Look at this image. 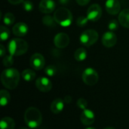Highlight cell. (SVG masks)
Segmentation results:
<instances>
[{"label": "cell", "instance_id": "6da1fadb", "mask_svg": "<svg viewBox=\"0 0 129 129\" xmlns=\"http://www.w3.org/2000/svg\"><path fill=\"white\" fill-rule=\"evenodd\" d=\"M20 78L19 71L13 68H8L1 74V81L3 86L9 90H14L18 86Z\"/></svg>", "mask_w": 129, "mask_h": 129}, {"label": "cell", "instance_id": "7a4b0ae2", "mask_svg": "<svg viewBox=\"0 0 129 129\" xmlns=\"http://www.w3.org/2000/svg\"><path fill=\"white\" fill-rule=\"evenodd\" d=\"M24 122L30 128L39 127L42 122V116L41 112L36 107H29L24 113Z\"/></svg>", "mask_w": 129, "mask_h": 129}, {"label": "cell", "instance_id": "3957f363", "mask_svg": "<svg viewBox=\"0 0 129 129\" xmlns=\"http://www.w3.org/2000/svg\"><path fill=\"white\" fill-rule=\"evenodd\" d=\"M8 52L13 56H20L25 54L28 49V43L23 39H12L8 45Z\"/></svg>", "mask_w": 129, "mask_h": 129}, {"label": "cell", "instance_id": "277c9868", "mask_svg": "<svg viewBox=\"0 0 129 129\" xmlns=\"http://www.w3.org/2000/svg\"><path fill=\"white\" fill-rule=\"evenodd\" d=\"M54 17L57 24L63 27L70 26L73 22V14L71 11L64 7L57 8L54 13Z\"/></svg>", "mask_w": 129, "mask_h": 129}, {"label": "cell", "instance_id": "5b68a950", "mask_svg": "<svg viewBox=\"0 0 129 129\" xmlns=\"http://www.w3.org/2000/svg\"><path fill=\"white\" fill-rule=\"evenodd\" d=\"M98 33L96 30L89 29L85 30L80 36V43L85 46H91L94 45L98 40Z\"/></svg>", "mask_w": 129, "mask_h": 129}, {"label": "cell", "instance_id": "8992f818", "mask_svg": "<svg viewBox=\"0 0 129 129\" xmlns=\"http://www.w3.org/2000/svg\"><path fill=\"white\" fill-rule=\"evenodd\" d=\"M82 78L83 82L88 86H94L95 85L99 79V76L98 72L92 68H87L84 70Z\"/></svg>", "mask_w": 129, "mask_h": 129}, {"label": "cell", "instance_id": "52a82bcc", "mask_svg": "<svg viewBox=\"0 0 129 129\" xmlns=\"http://www.w3.org/2000/svg\"><path fill=\"white\" fill-rule=\"evenodd\" d=\"M29 65L31 68L34 70H42L45 65V60L44 56L40 53L33 54L29 59Z\"/></svg>", "mask_w": 129, "mask_h": 129}, {"label": "cell", "instance_id": "ba28073f", "mask_svg": "<svg viewBox=\"0 0 129 129\" xmlns=\"http://www.w3.org/2000/svg\"><path fill=\"white\" fill-rule=\"evenodd\" d=\"M102 15V8L98 4L91 5L87 11V17L91 21H98Z\"/></svg>", "mask_w": 129, "mask_h": 129}, {"label": "cell", "instance_id": "9c48e42d", "mask_svg": "<svg viewBox=\"0 0 129 129\" xmlns=\"http://www.w3.org/2000/svg\"><path fill=\"white\" fill-rule=\"evenodd\" d=\"M36 87L39 91L43 93H47L51 90L52 83L48 78L40 77L38 78L36 81Z\"/></svg>", "mask_w": 129, "mask_h": 129}, {"label": "cell", "instance_id": "30bf717a", "mask_svg": "<svg viewBox=\"0 0 129 129\" xmlns=\"http://www.w3.org/2000/svg\"><path fill=\"white\" fill-rule=\"evenodd\" d=\"M54 43L59 49L66 48L70 43V37L65 33H59L54 38Z\"/></svg>", "mask_w": 129, "mask_h": 129}, {"label": "cell", "instance_id": "8fae6325", "mask_svg": "<svg viewBox=\"0 0 129 129\" xmlns=\"http://www.w3.org/2000/svg\"><path fill=\"white\" fill-rule=\"evenodd\" d=\"M117 42V36L113 31H107L102 36V43L105 47L110 48L114 46Z\"/></svg>", "mask_w": 129, "mask_h": 129}, {"label": "cell", "instance_id": "7c38bea8", "mask_svg": "<svg viewBox=\"0 0 129 129\" xmlns=\"http://www.w3.org/2000/svg\"><path fill=\"white\" fill-rule=\"evenodd\" d=\"M105 8L107 13L112 15H116L120 13L121 4L119 0H107Z\"/></svg>", "mask_w": 129, "mask_h": 129}, {"label": "cell", "instance_id": "4fadbf2b", "mask_svg": "<svg viewBox=\"0 0 129 129\" xmlns=\"http://www.w3.org/2000/svg\"><path fill=\"white\" fill-rule=\"evenodd\" d=\"M80 120L82 123L85 125H92L94 121H95V116L94 113L91 110L85 109L82 111L81 116H80Z\"/></svg>", "mask_w": 129, "mask_h": 129}, {"label": "cell", "instance_id": "5bb4252c", "mask_svg": "<svg viewBox=\"0 0 129 129\" xmlns=\"http://www.w3.org/2000/svg\"><path fill=\"white\" fill-rule=\"evenodd\" d=\"M39 8L43 14H50L55 9V2L54 0H41Z\"/></svg>", "mask_w": 129, "mask_h": 129}, {"label": "cell", "instance_id": "9a60e30c", "mask_svg": "<svg viewBox=\"0 0 129 129\" xmlns=\"http://www.w3.org/2000/svg\"><path fill=\"white\" fill-rule=\"evenodd\" d=\"M29 27L26 24L23 22H19L16 24H14L12 27V32L13 33L18 37H22L26 35L28 33Z\"/></svg>", "mask_w": 129, "mask_h": 129}, {"label": "cell", "instance_id": "2e32d148", "mask_svg": "<svg viewBox=\"0 0 129 129\" xmlns=\"http://www.w3.org/2000/svg\"><path fill=\"white\" fill-rule=\"evenodd\" d=\"M64 108V101L60 98H57L53 100L51 104V111L54 114L60 113Z\"/></svg>", "mask_w": 129, "mask_h": 129}, {"label": "cell", "instance_id": "e0dca14e", "mask_svg": "<svg viewBox=\"0 0 129 129\" xmlns=\"http://www.w3.org/2000/svg\"><path fill=\"white\" fill-rule=\"evenodd\" d=\"M119 24L125 27L129 28V8H125L122 10L119 14Z\"/></svg>", "mask_w": 129, "mask_h": 129}, {"label": "cell", "instance_id": "ac0fdd59", "mask_svg": "<svg viewBox=\"0 0 129 129\" xmlns=\"http://www.w3.org/2000/svg\"><path fill=\"white\" fill-rule=\"evenodd\" d=\"M0 128L1 129H14L15 122L12 118L4 117L0 122Z\"/></svg>", "mask_w": 129, "mask_h": 129}, {"label": "cell", "instance_id": "d6986e66", "mask_svg": "<svg viewBox=\"0 0 129 129\" xmlns=\"http://www.w3.org/2000/svg\"><path fill=\"white\" fill-rule=\"evenodd\" d=\"M11 100V96L6 90H1L0 91V104L2 106H7Z\"/></svg>", "mask_w": 129, "mask_h": 129}, {"label": "cell", "instance_id": "ffe728a7", "mask_svg": "<svg viewBox=\"0 0 129 129\" xmlns=\"http://www.w3.org/2000/svg\"><path fill=\"white\" fill-rule=\"evenodd\" d=\"M21 76L23 78V80L29 82V81H33L36 78V73L33 70H32L30 68H27L22 71Z\"/></svg>", "mask_w": 129, "mask_h": 129}, {"label": "cell", "instance_id": "44dd1931", "mask_svg": "<svg viewBox=\"0 0 129 129\" xmlns=\"http://www.w3.org/2000/svg\"><path fill=\"white\" fill-rule=\"evenodd\" d=\"M74 58L78 62H82L87 58V51L84 48H79L74 53Z\"/></svg>", "mask_w": 129, "mask_h": 129}, {"label": "cell", "instance_id": "7402d4cb", "mask_svg": "<svg viewBox=\"0 0 129 129\" xmlns=\"http://www.w3.org/2000/svg\"><path fill=\"white\" fill-rule=\"evenodd\" d=\"M42 23L47 26V27H55L57 26V22L54 17V16H51V15H45L42 18Z\"/></svg>", "mask_w": 129, "mask_h": 129}, {"label": "cell", "instance_id": "603a6c76", "mask_svg": "<svg viewBox=\"0 0 129 129\" xmlns=\"http://www.w3.org/2000/svg\"><path fill=\"white\" fill-rule=\"evenodd\" d=\"M15 17L14 15L11 12H7L3 17V22L6 26H11L14 23Z\"/></svg>", "mask_w": 129, "mask_h": 129}, {"label": "cell", "instance_id": "cb8c5ba5", "mask_svg": "<svg viewBox=\"0 0 129 129\" xmlns=\"http://www.w3.org/2000/svg\"><path fill=\"white\" fill-rule=\"evenodd\" d=\"M10 30L8 28H7L5 26L2 25L0 27V38L2 41L7 40L10 37Z\"/></svg>", "mask_w": 129, "mask_h": 129}, {"label": "cell", "instance_id": "d4e9b609", "mask_svg": "<svg viewBox=\"0 0 129 129\" xmlns=\"http://www.w3.org/2000/svg\"><path fill=\"white\" fill-rule=\"evenodd\" d=\"M14 63V58L12 55H8V56H5L3 59V65L4 66L7 67V68H10Z\"/></svg>", "mask_w": 129, "mask_h": 129}, {"label": "cell", "instance_id": "484cf974", "mask_svg": "<svg viewBox=\"0 0 129 129\" xmlns=\"http://www.w3.org/2000/svg\"><path fill=\"white\" fill-rule=\"evenodd\" d=\"M57 70L55 66L54 65H48L45 68V73L49 76V77H53L56 75Z\"/></svg>", "mask_w": 129, "mask_h": 129}, {"label": "cell", "instance_id": "4316f807", "mask_svg": "<svg viewBox=\"0 0 129 129\" xmlns=\"http://www.w3.org/2000/svg\"><path fill=\"white\" fill-rule=\"evenodd\" d=\"M22 4H23V8L26 11L29 12V11H33V2L30 0H25V1L23 2Z\"/></svg>", "mask_w": 129, "mask_h": 129}, {"label": "cell", "instance_id": "83f0119b", "mask_svg": "<svg viewBox=\"0 0 129 129\" xmlns=\"http://www.w3.org/2000/svg\"><path fill=\"white\" fill-rule=\"evenodd\" d=\"M88 18L85 16H80L77 18V21H76V24L79 26V27H84L85 26L88 22Z\"/></svg>", "mask_w": 129, "mask_h": 129}, {"label": "cell", "instance_id": "f1b7e54d", "mask_svg": "<svg viewBox=\"0 0 129 129\" xmlns=\"http://www.w3.org/2000/svg\"><path fill=\"white\" fill-rule=\"evenodd\" d=\"M76 105H77V106H78L79 109L84 110V109H85L87 108V106H88V102H87V100H86L85 99H84V98H80V99H79V100H77Z\"/></svg>", "mask_w": 129, "mask_h": 129}, {"label": "cell", "instance_id": "f546056e", "mask_svg": "<svg viewBox=\"0 0 129 129\" xmlns=\"http://www.w3.org/2000/svg\"><path fill=\"white\" fill-rule=\"evenodd\" d=\"M118 27H119V23L116 20L113 19V20H111L109 24H108V28L111 31H114L118 29Z\"/></svg>", "mask_w": 129, "mask_h": 129}, {"label": "cell", "instance_id": "4dcf8cb0", "mask_svg": "<svg viewBox=\"0 0 129 129\" xmlns=\"http://www.w3.org/2000/svg\"><path fill=\"white\" fill-rule=\"evenodd\" d=\"M76 1L78 5H79L81 6H84V5H86L87 4H88L91 0H76Z\"/></svg>", "mask_w": 129, "mask_h": 129}, {"label": "cell", "instance_id": "1f68e13d", "mask_svg": "<svg viewBox=\"0 0 129 129\" xmlns=\"http://www.w3.org/2000/svg\"><path fill=\"white\" fill-rule=\"evenodd\" d=\"M24 0H8V2L12 5H18L20 3H23Z\"/></svg>", "mask_w": 129, "mask_h": 129}, {"label": "cell", "instance_id": "d6a6232c", "mask_svg": "<svg viewBox=\"0 0 129 129\" xmlns=\"http://www.w3.org/2000/svg\"><path fill=\"white\" fill-rule=\"evenodd\" d=\"M72 100H73L72 97H71V96H70V95H67V96H66V97H64L63 101H64V103H66L69 104V103H71Z\"/></svg>", "mask_w": 129, "mask_h": 129}, {"label": "cell", "instance_id": "836d02e7", "mask_svg": "<svg viewBox=\"0 0 129 129\" xmlns=\"http://www.w3.org/2000/svg\"><path fill=\"white\" fill-rule=\"evenodd\" d=\"M5 52H6V50H5V46H4L3 45L1 44V45H0V54H1V56L3 57V56H5Z\"/></svg>", "mask_w": 129, "mask_h": 129}, {"label": "cell", "instance_id": "e575fe53", "mask_svg": "<svg viewBox=\"0 0 129 129\" xmlns=\"http://www.w3.org/2000/svg\"><path fill=\"white\" fill-rule=\"evenodd\" d=\"M59 3L61 5H67L70 2V0H58Z\"/></svg>", "mask_w": 129, "mask_h": 129}, {"label": "cell", "instance_id": "d590c367", "mask_svg": "<svg viewBox=\"0 0 129 129\" xmlns=\"http://www.w3.org/2000/svg\"><path fill=\"white\" fill-rule=\"evenodd\" d=\"M104 129H116L114 128H113V127H107V128H105Z\"/></svg>", "mask_w": 129, "mask_h": 129}, {"label": "cell", "instance_id": "8d00e7d4", "mask_svg": "<svg viewBox=\"0 0 129 129\" xmlns=\"http://www.w3.org/2000/svg\"><path fill=\"white\" fill-rule=\"evenodd\" d=\"M85 129H96V128H92V127H88V128H85Z\"/></svg>", "mask_w": 129, "mask_h": 129}, {"label": "cell", "instance_id": "74e56055", "mask_svg": "<svg viewBox=\"0 0 129 129\" xmlns=\"http://www.w3.org/2000/svg\"><path fill=\"white\" fill-rule=\"evenodd\" d=\"M19 129H28V128H25V127H20Z\"/></svg>", "mask_w": 129, "mask_h": 129}]
</instances>
